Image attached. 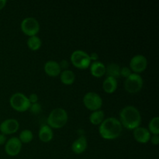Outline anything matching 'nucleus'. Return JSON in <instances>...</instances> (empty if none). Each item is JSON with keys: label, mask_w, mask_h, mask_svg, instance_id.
<instances>
[{"label": "nucleus", "mask_w": 159, "mask_h": 159, "mask_svg": "<svg viewBox=\"0 0 159 159\" xmlns=\"http://www.w3.org/2000/svg\"><path fill=\"white\" fill-rule=\"evenodd\" d=\"M6 143V135L0 134V145H3Z\"/></svg>", "instance_id": "nucleus-30"}, {"label": "nucleus", "mask_w": 159, "mask_h": 159, "mask_svg": "<svg viewBox=\"0 0 159 159\" xmlns=\"http://www.w3.org/2000/svg\"><path fill=\"white\" fill-rule=\"evenodd\" d=\"M99 134L103 139L114 140L122 133V125L120 120L114 117L105 119L99 125Z\"/></svg>", "instance_id": "nucleus-2"}, {"label": "nucleus", "mask_w": 159, "mask_h": 159, "mask_svg": "<svg viewBox=\"0 0 159 159\" xmlns=\"http://www.w3.org/2000/svg\"><path fill=\"white\" fill-rule=\"evenodd\" d=\"M107 77L118 79L120 76V67L115 63H110L106 67V73Z\"/></svg>", "instance_id": "nucleus-18"}, {"label": "nucleus", "mask_w": 159, "mask_h": 159, "mask_svg": "<svg viewBox=\"0 0 159 159\" xmlns=\"http://www.w3.org/2000/svg\"><path fill=\"white\" fill-rule=\"evenodd\" d=\"M59 65H60L61 69H63L64 71H65V70H68V67H69V63L67 60H61L59 63Z\"/></svg>", "instance_id": "nucleus-27"}, {"label": "nucleus", "mask_w": 159, "mask_h": 159, "mask_svg": "<svg viewBox=\"0 0 159 159\" xmlns=\"http://www.w3.org/2000/svg\"><path fill=\"white\" fill-rule=\"evenodd\" d=\"M105 114L102 110H96L93 111L89 116V121L93 125H100L102 121L104 120Z\"/></svg>", "instance_id": "nucleus-20"}, {"label": "nucleus", "mask_w": 159, "mask_h": 159, "mask_svg": "<svg viewBox=\"0 0 159 159\" xmlns=\"http://www.w3.org/2000/svg\"><path fill=\"white\" fill-rule=\"evenodd\" d=\"M120 122L129 130H134L140 127L141 123V116L139 110L133 106H127L120 112Z\"/></svg>", "instance_id": "nucleus-1"}, {"label": "nucleus", "mask_w": 159, "mask_h": 159, "mask_svg": "<svg viewBox=\"0 0 159 159\" xmlns=\"http://www.w3.org/2000/svg\"><path fill=\"white\" fill-rule=\"evenodd\" d=\"M117 81L116 79L112 77H107L102 83V89L107 93L111 94L113 93L117 89Z\"/></svg>", "instance_id": "nucleus-17"}, {"label": "nucleus", "mask_w": 159, "mask_h": 159, "mask_svg": "<svg viewBox=\"0 0 159 159\" xmlns=\"http://www.w3.org/2000/svg\"><path fill=\"white\" fill-rule=\"evenodd\" d=\"M83 104L88 110L96 111L102 107V99L97 93L94 92H89L84 96Z\"/></svg>", "instance_id": "nucleus-8"}, {"label": "nucleus", "mask_w": 159, "mask_h": 159, "mask_svg": "<svg viewBox=\"0 0 159 159\" xmlns=\"http://www.w3.org/2000/svg\"><path fill=\"white\" fill-rule=\"evenodd\" d=\"M131 74V70H130V68H128V67H123L122 68H120V76H122V77L127 79V78H128Z\"/></svg>", "instance_id": "nucleus-25"}, {"label": "nucleus", "mask_w": 159, "mask_h": 159, "mask_svg": "<svg viewBox=\"0 0 159 159\" xmlns=\"http://www.w3.org/2000/svg\"><path fill=\"white\" fill-rule=\"evenodd\" d=\"M88 146V142H87V139L85 137L82 136L76 139L74 142L72 143L71 145V150L75 154L77 155H80L82 154L87 148Z\"/></svg>", "instance_id": "nucleus-14"}, {"label": "nucleus", "mask_w": 159, "mask_h": 159, "mask_svg": "<svg viewBox=\"0 0 159 159\" xmlns=\"http://www.w3.org/2000/svg\"><path fill=\"white\" fill-rule=\"evenodd\" d=\"M148 67V60L142 54H137L130 61V69L135 74H139L145 71Z\"/></svg>", "instance_id": "nucleus-9"}, {"label": "nucleus", "mask_w": 159, "mask_h": 159, "mask_svg": "<svg viewBox=\"0 0 159 159\" xmlns=\"http://www.w3.org/2000/svg\"><path fill=\"white\" fill-rule=\"evenodd\" d=\"M28 99H29L30 104L36 103V102H37V101H38V96H37L36 93H32V94L30 95Z\"/></svg>", "instance_id": "nucleus-26"}, {"label": "nucleus", "mask_w": 159, "mask_h": 159, "mask_svg": "<svg viewBox=\"0 0 159 159\" xmlns=\"http://www.w3.org/2000/svg\"><path fill=\"white\" fill-rule=\"evenodd\" d=\"M144 82L143 79L140 75L132 73L128 78H127L124 82V88L126 91L129 93H138L142 89Z\"/></svg>", "instance_id": "nucleus-6"}, {"label": "nucleus", "mask_w": 159, "mask_h": 159, "mask_svg": "<svg viewBox=\"0 0 159 159\" xmlns=\"http://www.w3.org/2000/svg\"><path fill=\"white\" fill-rule=\"evenodd\" d=\"M60 78L62 83L69 85L74 83L75 80V75L72 71L68 69L61 72Z\"/></svg>", "instance_id": "nucleus-19"}, {"label": "nucleus", "mask_w": 159, "mask_h": 159, "mask_svg": "<svg viewBox=\"0 0 159 159\" xmlns=\"http://www.w3.org/2000/svg\"><path fill=\"white\" fill-rule=\"evenodd\" d=\"M42 45V41L37 36L30 37L27 40V46L32 51H37Z\"/></svg>", "instance_id": "nucleus-21"}, {"label": "nucleus", "mask_w": 159, "mask_h": 159, "mask_svg": "<svg viewBox=\"0 0 159 159\" xmlns=\"http://www.w3.org/2000/svg\"><path fill=\"white\" fill-rule=\"evenodd\" d=\"M20 124L15 119H7L0 124V131L4 135L12 134L19 130Z\"/></svg>", "instance_id": "nucleus-11"}, {"label": "nucleus", "mask_w": 159, "mask_h": 159, "mask_svg": "<svg viewBox=\"0 0 159 159\" xmlns=\"http://www.w3.org/2000/svg\"><path fill=\"white\" fill-rule=\"evenodd\" d=\"M29 110H30V112L33 114L37 115L40 113V111H41V106H40V104L38 103V102L33 103L30 105V107Z\"/></svg>", "instance_id": "nucleus-24"}, {"label": "nucleus", "mask_w": 159, "mask_h": 159, "mask_svg": "<svg viewBox=\"0 0 159 159\" xmlns=\"http://www.w3.org/2000/svg\"><path fill=\"white\" fill-rule=\"evenodd\" d=\"M44 71L51 77H57L61 72L58 62L55 61H48L44 65Z\"/></svg>", "instance_id": "nucleus-13"}, {"label": "nucleus", "mask_w": 159, "mask_h": 159, "mask_svg": "<svg viewBox=\"0 0 159 159\" xmlns=\"http://www.w3.org/2000/svg\"><path fill=\"white\" fill-rule=\"evenodd\" d=\"M21 30L29 37L37 36L40 30V24L37 19L34 17H26L21 22Z\"/></svg>", "instance_id": "nucleus-7"}, {"label": "nucleus", "mask_w": 159, "mask_h": 159, "mask_svg": "<svg viewBox=\"0 0 159 159\" xmlns=\"http://www.w3.org/2000/svg\"><path fill=\"white\" fill-rule=\"evenodd\" d=\"M68 113L62 108H56L50 113L48 118V124L50 127L58 129L61 128L68 122Z\"/></svg>", "instance_id": "nucleus-3"}, {"label": "nucleus", "mask_w": 159, "mask_h": 159, "mask_svg": "<svg viewBox=\"0 0 159 159\" xmlns=\"http://www.w3.org/2000/svg\"><path fill=\"white\" fill-rule=\"evenodd\" d=\"M9 103L12 109L18 112H25L30 107L28 97L21 93H14L9 99Z\"/></svg>", "instance_id": "nucleus-4"}, {"label": "nucleus", "mask_w": 159, "mask_h": 159, "mask_svg": "<svg viewBox=\"0 0 159 159\" xmlns=\"http://www.w3.org/2000/svg\"><path fill=\"white\" fill-rule=\"evenodd\" d=\"M22 149V143L17 138H12L6 143L5 151L9 156H16Z\"/></svg>", "instance_id": "nucleus-10"}, {"label": "nucleus", "mask_w": 159, "mask_h": 159, "mask_svg": "<svg viewBox=\"0 0 159 159\" xmlns=\"http://www.w3.org/2000/svg\"><path fill=\"white\" fill-rule=\"evenodd\" d=\"M151 141L153 145H158L159 143V138L158 135H154L152 138H151Z\"/></svg>", "instance_id": "nucleus-28"}, {"label": "nucleus", "mask_w": 159, "mask_h": 159, "mask_svg": "<svg viewBox=\"0 0 159 159\" xmlns=\"http://www.w3.org/2000/svg\"><path fill=\"white\" fill-rule=\"evenodd\" d=\"M90 72L96 78H101L105 75L106 66L100 61H94L90 65Z\"/></svg>", "instance_id": "nucleus-15"}, {"label": "nucleus", "mask_w": 159, "mask_h": 159, "mask_svg": "<svg viewBox=\"0 0 159 159\" xmlns=\"http://www.w3.org/2000/svg\"><path fill=\"white\" fill-rule=\"evenodd\" d=\"M134 138L141 144H146L151 139V133L145 127H138L134 130Z\"/></svg>", "instance_id": "nucleus-12"}, {"label": "nucleus", "mask_w": 159, "mask_h": 159, "mask_svg": "<svg viewBox=\"0 0 159 159\" xmlns=\"http://www.w3.org/2000/svg\"><path fill=\"white\" fill-rule=\"evenodd\" d=\"M39 139L43 143L50 142L53 139L54 134H53L52 129L48 125H43L40 128L38 134Z\"/></svg>", "instance_id": "nucleus-16"}, {"label": "nucleus", "mask_w": 159, "mask_h": 159, "mask_svg": "<svg viewBox=\"0 0 159 159\" xmlns=\"http://www.w3.org/2000/svg\"><path fill=\"white\" fill-rule=\"evenodd\" d=\"M149 132L154 135H158L159 134V118L158 116H155L151 120L148 124Z\"/></svg>", "instance_id": "nucleus-23"}, {"label": "nucleus", "mask_w": 159, "mask_h": 159, "mask_svg": "<svg viewBox=\"0 0 159 159\" xmlns=\"http://www.w3.org/2000/svg\"><path fill=\"white\" fill-rule=\"evenodd\" d=\"M71 61L72 65L79 69H85L88 68L91 65L89 54L85 51L77 50L75 51L71 55Z\"/></svg>", "instance_id": "nucleus-5"}, {"label": "nucleus", "mask_w": 159, "mask_h": 159, "mask_svg": "<svg viewBox=\"0 0 159 159\" xmlns=\"http://www.w3.org/2000/svg\"><path fill=\"white\" fill-rule=\"evenodd\" d=\"M6 3H7V2L6 0H0V10L6 6Z\"/></svg>", "instance_id": "nucleus-31"}, {"label": "nucleus", "mask_w": 159, "mask_h": 159, "mask_svg": "<svg viewBox=\"0 0 159 159\" xmlns=\"http://www.w3.org/2000/svg\"><path fill=\"white\" fill-rule=\"evenodd\" d=\"M33 138H34V134H33L32 131L30 130H23L20 132V137L19 139L21 141V143H24V144H28L32 141Z\"/></svg>", "instance_id": "nucleus-22"}, {"label": "nucleus", "mask_w": 159, "mask_h": 159, "mask_svg": "<svg viewBox=\"0 0 159 159\" xmlns=\"http://www.w3.org/2000/svg\"><path fill=\"white\" fill-rule=\"evenodd\" d=\"M89 57H90V60L91 61H97L98 58H99V55H98L97 53L93 52L89 55Z\"/></svg>", "instance_id": "nucleus-29"}]
</instances>
